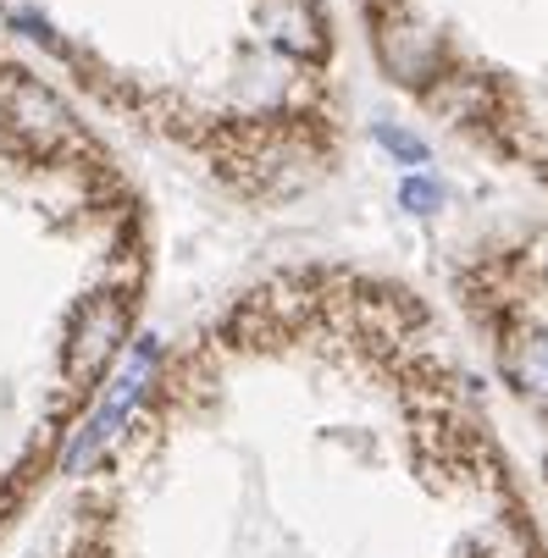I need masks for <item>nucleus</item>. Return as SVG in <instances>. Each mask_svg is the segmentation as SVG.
I'll return each mask as SVG.
<instances>
[{"instance_id": "f03ea898", "label": "nucleus", "mask_w": 548, "mask_h": 558, "mask_svg": "<svg viewBox=\"0 0 548 558\" xmlns=\"http://www.w3.org/2000/svg\"><path fill=\"white\" fill-rule=\"evenodd\" d=\"M443 304L493 392L548 432V205L465 238Z\"/></svg>"}, {"instance_id": "f257e3e1", "label": "nucleus", "mask_w": 548, "mask_h": 558, "mask_svg": "<svg viewBox=\"0 0 548 558\" xmlns=\"http://www.w3.org/2000/svg\"><path fill=\"white\" fill-rule=\"evenodd\" d=\"M382 89L438 144L548 205V0H349Z\"/></svg>"}]
</instances>
